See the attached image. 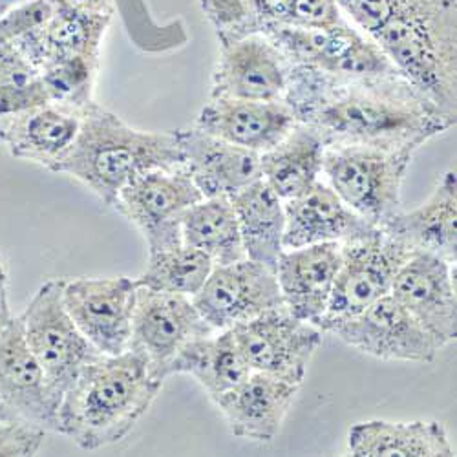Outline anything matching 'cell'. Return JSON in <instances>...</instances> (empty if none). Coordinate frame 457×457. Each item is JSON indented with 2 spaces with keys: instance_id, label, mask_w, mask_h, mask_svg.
Listing matches in <instances>:
<instances>
[{
  "instance_id": "cell-1",
  "label": "cell",
  "mask_w": 457,
  "mask_h": 457,
  "mask_svg": "<svg viewBox=\"0 0 457 457\" xmlns=\"http://www.w3.org/2000/svg\"><path fill=\"white\" fill-rule=\"evenodd\" d=\"M284 101L326 146L366 145L415 154L457 123L397 71L345 78L291 64Z\"/></svg>"
},
{
  "instance_id": "cell-2",
  "label": "cell",
  "mask_w": 457,
  "mask_h": 457,
  "mask_svg": "<svg viewBox=\"0 0 457 457\" xmlns=\"http://www.w3.org/2000/svg\"><path fill=\"white\" fill-rule=\"evenodd\" d=\"M162 386L136 352L101 353L62 395L57 432L88 452L116 445L132 432Z\"/></svg>"
},
{
  "instance_id": "cell-3",
  "label": "cell",
  "mask_w": 457,
  "mask_h": 457,
  "mask_svg": "<svg viewBox=\"0 0 457 457\" xmlns=\"http://www.w3.org/2000/svg\"><path fill=\"white\" fill-rule=\"evenodd\" d=\"M183 167L176 132L139 130L92 101L85 112L78 139L57 172L83 183L112 207L136 178L160 169Z\"/></svg>"
},
{
  "instance_id": "cell-4",
  "label": "cell",
  "mask_w": 457,
  "mask_h": 457,
  "mask_svg": "<svg viewBox=\"0 0 457 457\" xmlns=\"http://www.w3.org/2000/svg\"><path fill=\"white\" fill-rule=\"evenodd\" d=\"M373 41L411 87L457 120L455 0H417Z\"/></svg>"
},
{
  "instance_id": "cell-5",
  "label": "cell",
  "mask_w": 457,
  "mask_h": 457,
  "mask_svg": "<svg viewBox=\"0 0 457 457\" xmlns=\"http://www.w3.org/2000/svg\"><path fill=\"white\" fill-rule=\"evenodd\" d=\"M413 152L366 145L326 146L322 179L352 211L383 227L403 211V183Z\"/></svg>"
},
{
  "instance_id": "cell-6",
  "label": "cell",
  "mask_w": 457,
  "mask_h": 457,
  "mask_svg": "<svg viewBox=\"0 0 457 457\" xmlns=\"http://www.w3.org/2000/svg\"><path fill=\"white\" fill-rule=\"evenodd\" d=\"M64 280H48L19 317L26 345L41 366L55 408L78 375L101 353L75 326L62 302Z\"/></svg>"
},
{
  "instance_id": "cell-7",
  "label": "cell",
  "mask_w": 457,
  "mask_h": 457,
  "mask_svg": "<svg viewBox=\"0 0 457 457\" xmlns=\"http://www.w3.org/2000/svg\"><path fill=\"white\" fill-rule=\"evenodd\" d=\"M411 254L383 228L342 245L329 306L319 328L328 333L333 326L359 315L375 300L390 295L399 270Z\"/></svg>"
},
{
  "instance_id": "cell-8",
  "label": "cell",
  "mask_w": 457,
  "mask_h": 457,
  "mask_svg": "<svg viewBox=\"0 0 457 457\" xmlns=\"http://www.w3.org/2000/svg\"><path fill=\"white\" fill-rule=\"evenodd\" d=\"M262 33L270 37L291 64L308 66L322 73L359 78L397 71L375 41L346 19L329 28L278 24Z\"/></svg>"
},
{
  "instance_id": "cell-9",
  "label": "cell",
  "mask_w": 457,
  "mask_h": 457,
  "mask_svg": "<svg viewBox=\"0 0 457 457\" xmlns=\"http://www.w3.org/2000/svg\"><path fill=\"white\" fill-rule=\"evenodd\" d=\"M214 333L190 296L137 286L130 350L143 357L150 375L160 383L170 377V366L190 342Z\"/></svg>"
},
{
  "instance_id": "cell-10",
  "label": "cell",
  "mask_w": 457,
  "mask_h": 457,
  "mask_svg": "<svg viewBox=\"0 0 457 457\" xmlns=\"http://www.w3.org/2000/svg\"><path fill=\"white\" fill-rule=\"evenodd\" d=\"M202 200V190L183 167L160 169L129 183L112 209L125 216L143 235L150 254L183 244V216Z\"/></svg>"
},
{
  "instance_id": "cell-11",
  "label": "cell",
  "mask_w": 457,
  "mask_h": 457,
  "mask_svg": "<svg viewBox=\"0 0 457 457\" xmlns=\"http://www.w3.org/2000/svg\"><path fill=\"white\" fill-rule=\"evenodd\" d=\"M220 54L209 97L282 101L291 62L262 31L220 35Z\"/></svg>"
},
{
  "instance_id": "cell-12",
  "label": "cell",
  "mask_w": 457,
  "mask_h": 457,
  "mask_svg": "<svg viewBox=\"0 0 457 457\" xmlns=\"http://www.w3.org/2000/svg\"><path fill=\"white\" fill-rule=\"evenodd\" d=\"M238 348L253 371L302 386L324 331L293 317L286 308L263 313L233 328Z\"/></svg>"
},
{
  "instance_id": "cell-13",
  "label": "cell",
  "mask_w": 457,
  "mask_h": 457,
  "mask_svg": "<svg viewBox=\"0 0 457 457\" xmlns=\"http://www.w3.org/2000/svg\"><path fill=\"white\" fill-rule=\"evenodd\" d=\"M193 302L214 331L233 329L284 308L275 270L249 258L214 265Z\"/></svg>"
},
{
  "instance_id": "cell-14",
  "label": "cell",
  "mask_w": 457,
  "mask_h": 457,
  "mask_svg": "<svg viewBox=\"0 0 457 457\" xmlns=\"http://www.w3.org/2000/svg\"><path fill=\"white\" fill-rule=\"evenodd\" d=\"M136 278L81 277L64 280L62 302L68 315L103 355L130 350Z\"/></svg>"
},
{
  "instance_id": "cell-15",
  "label": "cell",
  "mask_w": 457,
  "mask_h": 457,
  "mask_svg": "<svg viewBox=\"0 0 457 457\" xmlns=\"http://www.w3.org/2000/svg\"><path fill=\"white\" fill-rule=\"evenodd\" d=\"M328 333L378 361L430 364L443 350L392 295L375 300L359 315L333 326Z\"/></svg>"
},
{
  "instance_id": "cell-16",
  "label": "cell",
  "mask_w": 457,
  "mask_h": 457,
  "mask_svg": "<svg viewBox=\"0 0 457 457\" xmlns=\"http://www.w3.org/2000/svg\"><path fill=\"white\" fill-rule=\"evenodd\" d=\"M401 306L445 348L457 338L455 263L413 253L399 270L392 293Z\"/></svg>"
},
{
  "instance_id": "cell-17",
  "label": "cell",
  "mask_w": 457,
  "mask_h": 457,
  "mask_svg": "<svg viewBox=\"0 0 457 457\" xmlns=\"http://www.w3.org/2000/svg\"><path fill=\"white\" fill-rule=\"evenodd\" d=\"M0 421L57 432V408L19 317L0 333Z\"/></svg>"
},
{
  "instance_id": "cell-18",
  "label": "cell",
  "mask_w": 457,
  "mask_h": 457,
  "mask_svg": "<svg viewBox=\"0 0 457 457\" xmlns=\"http://www.w3.org/2000/svg\"><path fill=\"white\" fill-rule=\"evenodd\" d=\"M83 110L43 103L26 110L0 113V143L10 154L57 172L79 136Z\"/></svg>"
},
{
  "instance_id": "cell-19",
  "label": "cell",
  "mask_w": 457,
  "mask_h": 457,
  "mask_svg": "<svg viewBox=\"0 0 457 457\" xmlns=\"http://www.w3.org/2000/svg\"><path fill=\"white\" fill-rule=\"evenodd\" d=\"M342 244L326 242L284 249L275 275L284 308L296 319L319 326L324 319L340 265Z\"/></svg>"
},
{
  "instance_id": "cell-20",
  "label": "cell",
  "mask_w": 457,
  "mask_h": 457,
  "mask_svg": "<svg viewBox=\"0 0 457 457\" xmlns=\"http://www.w3.org/2000/svg\"><path fill=\"white\" fill-rule=\"evenodd\" d=\"M296 123L295 112L284 99L245 101L209 97L195 127L262 154L278 145Z\"/></svg>"
},
{
  "instance_id": "cell-21",
  "label": "cell",
  "mask_w": 457,
  "mask_h": 457,
  "mask_svg": "<svg viewBox=\"0 0 457 457\" xmlns=\"http://www.w3.org/2000/svg\"><path fill=\"white\" fill-rule=\"evenodd\" d=\"M300 386L273 375L251 371L238 386L214 399L235 437L271 443L282 430Z\"/></svg>"
},
{
  "instance_id": "cell-22",
  "label": "cell",
  "mask_w": 457,
  "mask_h": 457,
  "mask_svg": "<svg viewBox=\"0 0 457 457\" xmlns=\"http://www.w3.org/2000/svg\"><path fill=\"white\" fill-rule=\"evenodd\" d=\"M183 169L202 190L204 198H233L260 174V154L223 141L195 125L176 130Z\"/></svg>"
},
{
  "instance_id": "cell-23",
  "label": "cell",
  "mask_w": 457,
  "mask_h": 457,
  "mask_svg": "<svg viewBox=\"0 0 457 457\" xmlns=\"http://www.w3.org/2000/svg\"><path fill=\"white\" fill-rule=\"evenodd\" d=\"M377 228L380 227L352 211L324 179H319L306 193L286 202L284 249L326 242L345 245L373 235Z\"/></svg>"
},
{
  "instance_id": "cell-24",
  "label": "cell",
  "mask_w": 457,
  "mask_h": 457,
  "mask_svg": "<svg viewBox=\"0 0 457 457\" xmlns=\"http://www.w3.org/2000/svg\"><path fill=\"white\" fill-rule=\"evenodd\" d=\"M50 19L15 41L39 71L57 61L71 57H101V46L112 15L71 8L62 0H52Z\"/></svg>"
},
{
  "instance_id": "cell-25",
  "label": "cell",
  "mask_w": 457,
  "mask_h": 457,
  "mask_svg": "<svg viewBox=\"0 0 457 457\" xmlns=\"http://www.w3.org/2000/svg\"><path fill=\"white\" fill-rule=\"evenodd\" d=\"M457 178L453 170L441 176L425 204L408 212L399 211L383 227L410 253H428L455 263L457 254Z\"/></svg>"
},
{
  "instance_id": "cell-26",
  "label": "cell",
  "mask_w": 457,
  "mask_h": 457,
  "mask_svg": "<svg viewBox=\"0 0 457 457\" xmlns=\"http://www.w3.org/2000/svg\"><path fill=\"white\" fill-rule=\"evenodd\" d=\"M348 452L355 457H455V448L439 421L394 423L371 419L357 423L348 432Z\"/></svg>"
},
{
  "instance_id": "cell-27",
  "label": "cell",
  "mask_w": 457,
  "mask_h": 457,
  "mask_svg": "<svg viewBox=\"0 0 457 457\" xmlns=\"http://www.w3.org/2000/svg\"><path fill=\"white\" fill-rule=\"evenodd\" d=\"M245 256L275 270L284 251L286 204L268 185L258 178L231 198Z\"/></svg>"
},
{
  "instance_id": "cell-28",
  "label": "cell",
  "mask_w": 457,
  "mask_h": 457,
  "mask_svg": "<svg viewBox=\"0 0 457 457\" xmlns=\"http://www.w3.org/2000/svg\"><path fill=\"white\" fill-rule=\"evenodd\" d=\"M326 145L310 127L296 123L295 129L273 148L260 154V174L286 204L322 179Z\"/></svg>"
},
{
  "instance_id": "cell-29",
  "label": "cell",
  "mask_w": 457,
  "mask_h": 457,
  "mask_svg": "<svg viewBox=\"0 0 457 457\" xmlns=\"http://www.w3.org/2000/svg\"><path fill=\"white\" fill-rule=\"evenodd\" d=\"M251 371L233 329L214 331L193 340L170 366V375L195 377L212 401L238 386Z\"/></svg>"
},
{
  "instance_id": "cell-30",
  "label": "cell",
  "mask_w": 457,
  "mask_h": 457,
  "mask_svg": "<svg viewBox=\"0 0 457 457\" xmlns=\"http://www.w3.org/2000/svg\"><path fill=\"white\" fill-rule=\"evenodd\" d=\"M181 242L205 253L214 265L247 258L231 198H204L181 221Z\"/></svg>"
},
{
  "instance_id": "cell-31",
  "label": "cell",
  "mask_w": 457,
  "mask_h": 457,
  "mask_svg": "<svg viewBox=\"0 0 457 457\" xmlns=\"http://www.w3.org/2000/svg\"><path fill=\"white\" fill-rule=\"evenodd\" d=\"M214 268V262L202 251L179 244L176 247L150 253L137 286L176 293L193 298Z\"/></svg>"
},
{
  "instance_id": "cell-32",
  "label": "cell",
  "mask_w": 457,
  "mask_h": 457,
  "mask_svg": "<svg viewBox=\"0 0 457 457\" xmlns=\"http://www.w3.org/2000/svg\"><path fill=\"white\" fill-rule=\"evenodd\" d=\"M41 71L15 43L0 45V113L48 103Z\"/></svg>"
},
{
  "instance_id": "cell-33",
  "label": "cell",
  "mask_w": 457,
  "mask_h": 457,
  "mask_svg": "<svg viewBox=\"0 0 457 457\" xmlns=\"http://www.w3.org/2000/svg\"><path fill=\"white\" fill-rule=\"evenodd\" d=\"M97 70V59L71 57L45 66L41 78L52 103L83 110L94 101Z\"/></svg>"
},
{
  "instance_id": "cell-34",
  "label": "cell",
  "mask_w": 457,
  "mask_h": 457,
  "mask_svg": "<svg viewBox=\"0 0 457 457\" xmlns=\"http://www.w3.org/2000/svg\"><path fill=\"white\" fill-rule=\"evenodd\" d=\"M415 3L417 0H337L342 17L366 33L370 39Z\"/></svg>"
},
{
  "instance_id": "cell-35",
  "label": "cell",
  "mask_w": 457,
  "mask_h": 457,
  "mask_svg": "<svg viewBox=\"0 0 457 457\" xmlns=\"http://www.w3.org/2000/svg\"><path fill=\"white\" fill-rule=\"evenodd\" d=\"M52 0H33L0 17V45L17 41L28 31L41 28L52 15Z\"/></svg>"
},
{
  "instance_id": "cell-36",
  "label": "cell",
  "mask_w": 457,
  "mask_h": 457,
  "mask_svg": "<svg viewBox=\"0 0 457 457\" xmlns=\"http://www.w3.org/2000/svg\"><path fill=\"white\" fill-rule=\"evenodd\" d=\"M337 0H293L286 24L296 28H329L340 22Z\"/></svg>"
},
{
  "instance_id": "cell-37",
  "label": "cell",
  "mask_w": 457,
  "mask_h": 457,
  "mask_svg": "<svg viewBox=\"0 0 457 457\" xmlns=\"http://www.w3.org/2000/svg\"><path fill=\"white\" fill-rule=\"evenodd\" d=\"M46 430L0 421V457H31L39 452Z\"/></svg>"
},
{
  "instance_id": "cell-38",
  "label": "cell",
  "mask_w": 457,
  "mask_h": 457,
  "mask_svg": "<svg viewBox=\"0 0 457 457\" xmlns=\"http://www.w3.org/2000/svg\"><path fill=\"white\" fill-rule=\"evenodd\" d=\"M204 12L216 28L218 37L251 31L249 15L242 0H204Z\"/></svg>"
},
{
  "instance_id": "cell-39",
  "label": "cell",
  "mask_w": 457,
  "mask_h": 457,
  "mask_svg": "<svg viewBox=\"0 0 457 457\" xmlns=\"http://www.w3.org/2000/svg\"><path fill=\"white\" fill-rule=\"evenodd\" d=\"M242 4L249 15L251 31H263L286 24L293 0H242Z\"/></svg>"
},
{
  "instance_id": "cell-40",
  "label": "cell",
  "mask_w": 457,
  "mask_h": 457,
  "mask_svg": "<svg viewBox=\"0 0 457 457\" xmlns=\"http://www.w3.org/2000/svg\"><path fill=\"white\" fill-rule=\"evenodd\" d=\"M12 320H13V317H12L10 303H8V280H6L3 256H0V333H3L10 326Z\"/></svg>"
},
{
  "instance_id": "cell-41",
  "label": "cell",
  "mask_w": 457,
  "mask_h": 457,
  "mask_svg": "<svg viewBox=\"0 0 457 457\" xmlns=\"http://www.w3.org/2000/svg\"><path fill=\"white\" fill-rule=\"evenodd\" d=\"M62 3L83 12L113 15V0H62Z\"/></svg>"
},
{
  "instance_id": "cell-42",
  "label": "cell",
  "mask_w": 457,
  "mask_h": 457,
  "mask_svg": "<svg viewBox=\"0 0 457 457\" xmlns=\"http://www.w3.org/2000/svg\"><path fill=\"white\" fill-rule=\"evenodd\" d=\"M28 3H33V0H0V17L28 4Z\"/></svg>"
}]
</instances>
